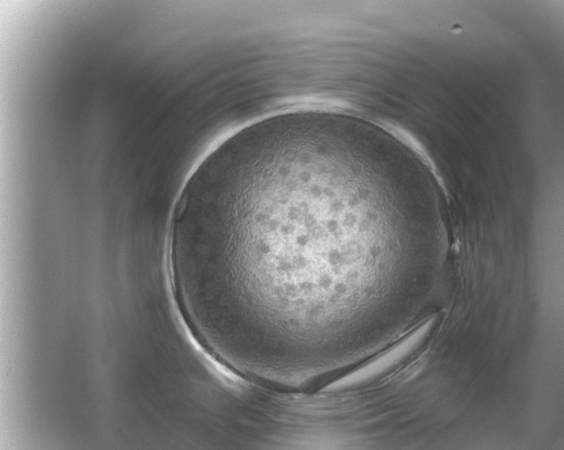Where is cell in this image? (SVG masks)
I'll use <instances>...</instances> for the list:
<instances>
[{"label":"cell","mask_w":564,"mask_h":450,"mask_svg":"<svg viewBox=\"0 0 564 450\" xmlns=\"http://www.w3.org/2000/svg\"><path fill=\"white\" fill-rule=\"evenodd\" d=\"M362 120L295 112L232 134L198 163L172 232L212 324L282 371L350 362L384 257L415 245L416 202Z\"/></svg>","instance_id":"6da1fadb"}]
</instances>
